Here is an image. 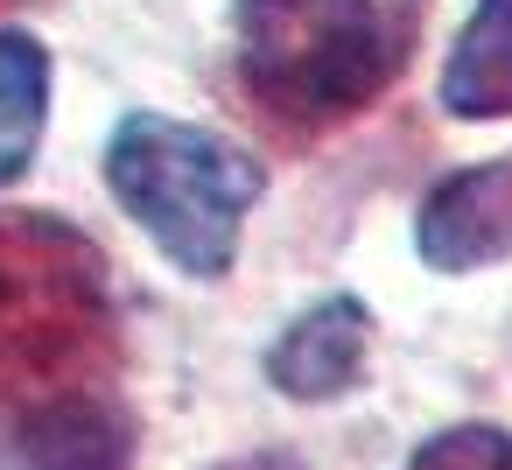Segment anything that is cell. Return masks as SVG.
<instances>
[{
    "instance_id": "obj_1",
    "label": "cell",
    "mask_w": 512,
    "mask_h": 470,
    "mask_svg": "<svg viewBox=\"0 0 512 470\" xmlns=\"http://www.w3.org/2000/svg\"><path fill=\"white\" fill-rule=\"evenodd\" d=\"M113 365L120 309L106 253L50 211H0V414L22 421L99 393Z\"/></svg>"
},
{
    "instance_id": "obj_2",
    "label": "cell",
    "mask_w": 512,
    "mask_h": 470,
    "mask_svg": "<svg viewBox=\"0 0 512 470\" xmlns=\"http://www.w3.org/2000/svg\"><path fill=\"white\" fill-rule=\"evenodd\" d=\"M232 43L246 99L288 134L365 113L407 71V22L386 0H232Z\"/></svg>"
},
{
    "instance_id": "obj_3",
    "label": "cell",
    "mask_w": 512,
    "mask_h": 470,
    "mask_svg": "<svg viewBox=\"0 0 512 470\" xmlns=\"http://www.w3.org/2000/svg\"><path fill=\"white\" fill-rule=\"evenodd\" d=\"M106 190L190 281H225L239 225L267 190V169L211 127L127 113L106 141Z\"/></svg>"
},
{
    "instance_id": "obj_4",
    "label": "cell",
    "mask_w": 512,
    "mask_h": 470,
    "mask_svg": "<svg viewBox=\"0 0 512 470\" xmlns=\"http://www.w3.org/2000/svg\"><path fill=\"white\" fill-rule=\"evenodd\" d=\"M414 246L435 274H477L512 253V162L442 176L414 211Z\"/></svg>"
},
{
    "instance_id": "obj_5",
    "label": "cell",
    "mask_w": 512,
    "mask_h": 470,
    "mask_svg": "<svg viewBox=\"0 0 512 470\" xmlns=\"http://www.w3.org/2000/svg\"><path fill=\"white\" fill-rule=\"evenodd\" d=\"M372 358V309L358 295H323L267 344V379L288 400H337L365 379Z\"/></svg>"
},
{
    "instance_id": "obj_6",
    "label": "cell",
    "mask_w": 512,
    "mask_h": 470,
    "mask_svg": "<svg viewBox=\"0 0 512 470\" xmlns=\"http://www.w3.org/2000/svg\"><path fill=\"white\" fill-rule=\"evenodd\" d=\"M29 470H127L134 463V421L106 393H71L15 421Z\"/></svg>"
},
{
    "instance_id": "obj_7",
    "label": "cell",
    "mask_w": 512,
    "mask_h": 470,
    "mask_svg": "<svg viewBox=\"0 0 512 470\" xmlns=\"http://www.w3.org/2000/svg\"><path fill=\"white\" fill-rule=\"evenodd\" d=\"M442 106L456 120H512V0H477L442 64Z\"/></svg>"
},
{
    "instance_id": "obj_8",
    "label": "cell",
    "mask_w": 512,
    "mask_h": 470,
    "mask_svg": "<svg viewBox=\"0 0 512 470\" xmlns=\"http://www.w3.org/2000/svg\"><path fill=\"white\" fill-rule=\"evenodd\" d=\"M43 120H50V50L29 29H0V190L36 162Z\"/></svg>"
},
{
    "instance_id": "obj_9",
    "label": "cell",
    "mask_w": 512,
    "mask_h": 470,
    "mask_svg": "<svg viewBox=\"0 0 512 470\" xmlns=\"http://www.w3.org/2000/svg\"><path fill=\"white\" fill-rule=\"evenodd\" d=\"M407 470H512V428H491V421L442 428L407 456Z\"/></svg>"
},
{
    "instance_id": "obj_10",
    "label": "cell",
    "mask_w": 512,
    "mask_h": 470,
    "mask_svg": "<svg viewBox=\"0 0 512 470\" xmlns=\"http://www.w3.org/2000/svg\"><path fill=\"white\" fill-rule=\"evenodd\" d=\"M211 470H302V463L281 456V449H246V456H225V463H211Z\"/></svg>"
},
{
    "instance_id": "obj_11",
    "label": "cell",
    "mask_w": 512,
    "mask_h": 470,
    "mask_svg": "<svg viewBox=\"0 0 512 470\" xmlns=\"http://www.w3.org/2000/svg\"><path fill=\"white\" fill-rule=\"evenodd\" d=\"M8 8H29V0H0V15H8Z\"/></svg>"
}]
</instances>
